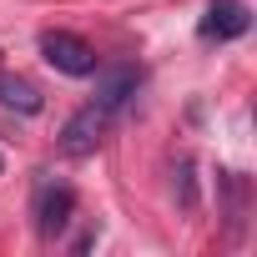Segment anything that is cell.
Returning <instances> with one entry per match:
<instances>
[{
	"label": "cell",
	"instance_id": "6da1fadb",
	"mask_svg": "<svg viewBox=\"0 0 257 257\" xmlns=\"http://www.w3.org/2000/svg\"><path fill=\"white\" fill-rule=\"evenodd\" d=\"M31 217H36V232H41L46 242H56V237L71 227V217H76V192H71L66 182H51V177H41V187H36V202H31Z\"/></svg>",
	"mask_w": 257,
	"mask_h": 257
},
{
	"label": "cell",
	"instance_id": "7a4b0ae2",
	"mask_svg": "<svg viewBox=\"0 0 257 257\" xmlns=\"http://www.w3.org/2000/svg\"><path fill=\"white\" fill-rule=\"evenodd\" d=\"M41 56H46V66H56L61 76H91V71H96V51H91L76 31H46V36H41Z\"/></svg>",
	"mask_w": 257,
	"mask_h": 257
},
{
	"label": "cell",
	"instance_id": "3957f363",
	"mask_svg": "<svg viewBox=\"0 0 257 257\" xmlns=\"http://www.w3.org/2000/svg\"><path fill=\"white\" fill-rule=\"evenodd\" d=\"M106 126H111V116H106L101 106H81V111L61 126V152H66V157H91V152L106 142Z\"/></svg>",
	"mask_w": 257,
	"mask_h": 257
},
{
	"label": "cell",
	"instance_id": "277c9868",
	"mask_svg": "<svg viewBox=\"0 0 257 257\" xmlns=\"http://www.w3.org/2000/svg\"><path fill=\"white\" fill-rule=\"evenodd\" d=\"M91 76H96V101H91V106H101L106 116H116L126 101L137 96V86H142V71L126 66V61H121V66H101V71H91Z\"/></svg>",
	"mask_w": 257,
	"mask_h": 257
},
{
	"label": "cell",
	"instance_id": "5b68a950",
	"mask_svg": "<svg viewBox=\"0 0 257 257\" xmlns=\"http://www.w3.org/2000/svg\"><path fill=\"white\" fill-rule=\"evenodd\" d=\"M247 26H252V16L242 0H212L197 21V36L202 41H237V36H247Z\"/></svg>",
	"mask_w": 257,
	"mask_h": 257
},
{
	"label": "cell",
	"instance_id": "8992f818",
	"mask_svg": "<svg viewBox=\"0 0 257 257\" xmlns=\"http://www.w3.org/2000/svg\"><path fill=\"white\" fill-rule=\"evenodd\" d=\"M0 106L6 111H21V116H36L46 106V96L26 81V76H0Z\"/></svg>",
	"mask_w": 257,
	"mask_h": 257
},
{
	"label": "cell",
	"instance_id": "52a82bcc",
	"mask_svg": "<svg viewBox=\"0 0 257 257\" xmlns=\"http://www.w3.org/2000/svg\"><path fill=\"white\" fill-rule=\"evenodd\" d=\"M177 192H182V207H197V187H192V162L187 157L177 162Z\"/></svg>",
	"mask_w": 257,
	"mask_h": 257
},
{
	"label": "cell",
	"instance_id": "ba28073f",
	"mask_svg": "<svg viewBox=\"0 0 257 257\" xmlns=\"http://www.w3.org/2000/svg\"><path fill=\"white\" fill-rule=\"evenodd\" d=\"M0 172H6V157H0Z\"/></svg>",
	"mask_w": 257,
	"mask_h": 257
}]
</instances>
